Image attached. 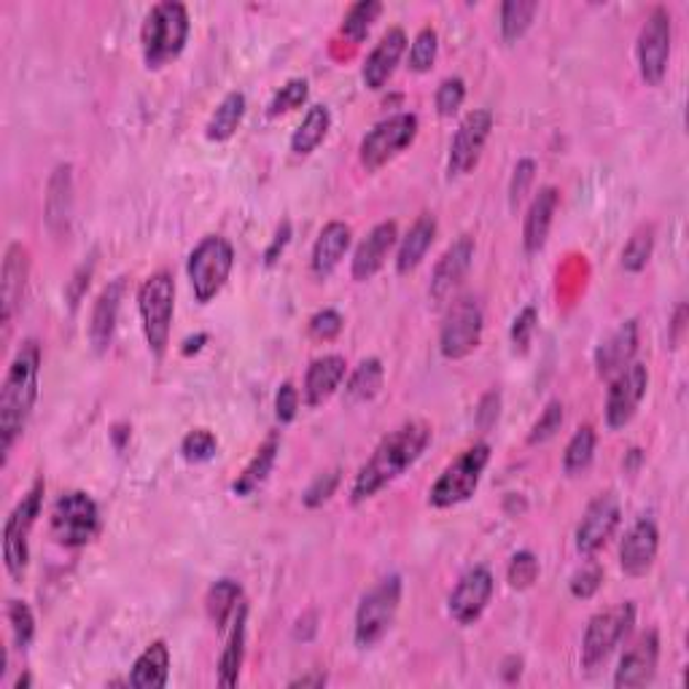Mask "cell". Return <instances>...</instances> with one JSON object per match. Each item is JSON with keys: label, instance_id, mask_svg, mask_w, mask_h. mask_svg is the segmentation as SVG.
Segmentation results:
<instances>
[{"label": "cell", "instance_id": "6da1fadb", "mask_svg": "<svg viewBox=\"0 0 689 689\" xmlns=\"http://www.w3.org/2000/svg\"><path fill=\"white\" fill-rule=\"evenodd\" d=\"M429 442L431 426L426 420H407L399 429H394L391 434L383 437V442L377 444L375 453L369 455V461L358 469L356 480H353L351 502H369L383 487L396 483L407 469L418 463L420 455L429 448Z\"/></svg>", "mask_w": 689, "mask_h": 689}, {"label": "cell", "instance_id": "7a4b0ae2", "mask_svg": "<svg viewBox=\"0 0 689 689\" xmlns=\"http://www.w3.org/2000/svg\"><path fill=\"white\" fill-rule=\"evenodd\" d=\"M39 340H24L9 372H6L3 388H0V450H3V459L14 448L17 439L22 437L24 426H28L35 399H39Z\"/></svg>", "mask_w": 689, "mask_h": 689}, {"label": "cell", "instance_id": "3957f363", "mask_svg": "<svg viewBox=\"0 0 689 689\" xmlns=\"http://www.w3.org/2000/svg\"><path fill=\"white\" fill-rule=\"evenodd\" d=\"M189 11L179 0H164L146 14L143 30H140V44H143V60L149 68H162L173 63L184 52L189 41Z\"/></svg>", "mask_w": 689, "mask_h": 689}, {"label": "cell", "instance_id": "277c9868", "mask_svg": "<svg viewBox=\"0 0 689 689\" xmlns=\"http://www.w3.org/2000/svg\"><path fill=\"white\" fill-rule=\"evenodd\" d=\"M138 313L143 323L146 343L157 358L168 353L170 345V326H173L175 313V280L170 272H154L146 278L138 289Z\"/></svg>", "mask_w": 689, "mask_h": 689}, {"label": "cell", "instance_id": "5b68a950", "mask_svg": "<svg viewBox=\"0 0 689 689\" xmlns=\"http://www.w3.org/2000/svg\"><path fill=\"white\" fill-rule=\"evenodd\" d=\"M232 267H235V248L227 237L207 235L197 243L186 261V276L192 283L194 299L200 304L213 302L227 286Z\"/></svg>", "mask_w": 689, "mask_h": 689}, {"label": "cell", "instance_id": "8992f818", "mask_svg": "<svg viewBox=\"0 0 689 689\" xmlns=\"http://www.w3.org/2000/svg\"><path fill=\"white\" fill-rule=\"evenodd\" d=\"M487 463H491V444L487 442H477L463 450L459 459L439 474L429 493V504L437 509H450V506L469 502L477 493Z\"/></svg>", "mask_w": 689, "mask_h": 689}, {"label": "cell", "instance_id": "52a82bcc", "mask_svg": "<svg viewBox=\"0 0 689 689\" xmlns=\"http://www.w3.org/2000/svg\"><path fill=\"white\" fill-rule=\"evenodd\" d=\"M401 606V579L399 577H386L362 598L356 609V644L362 649L380 644L388 636V631L394 627L396 614Z\"/></svg>", "mask_w": 689, "mask_h": 689}, {"label": "cell", "instance_id": "ba28073f", "mask_svg": "<svg viewBox=\"0 0 689 689\" xmlns=\"http://www.w3.org/2000/svg\"><path fill=\"white\" fill-rule=\"evenodd\" d=\"M41 504H44V480H35L22 496V502L11 509L3 526V560L6 571L14 582H22L24 571L30 563V530H33L35 520L41 515Z\"/></svg>", "mask_w": 689, "mask_h": 689}, {"label": "cell", "instance_id": "9c48e42d", "mask_svg": "<svg viewBox=\"0 0 689 689\" xmlns=\"http://www.w3.org/2000/svg\"><path fill=\"white\" fill-rule=\"evenodd\" d=\"M485 329V313L477 297H461L450 304L448 315H444L442 332H439V351L450 362H461V358L472 356L483 343Z\"/></svg>", "mask_w": 689, "mask_h": 689}, {"label": "cell", "instance_id": "30bf717a", "mask_svg": "<svg viewBox=\"0 0 689 689\" xmlns=\"http://www.w3.org/2000/svg\"><path fill=\"white\" fill-rule=\"evenodd\" d=\"M97 530H100V509L89 493L71 491L57 498L52 509V536L57 545L76 550L89 545Z\"/></svg>", "mask_w": 689, "mask_h": 689}, {"label": "cell", "instance_id": "8fae6325", "mask_svg": "<svg viewBox=\"0 0 689 689\" xmlns=\"http://www.w3.org/2000/svg\"><path fill=\"white\" fill-rule=\"evenodd\" d=\"M418 138V116L415 114H394L388 119L377 121L375 127L362 138L358 146V160L364 170L375 173L383 164H388L401 151L410 149Z\"/></svg>", "mask_w": 689, "mask_h": 689}, {"label": "cell", "instance_id": "7c38bea8", "mask_svg": "<svg viewBox=\"0 0 689 689\" xmlns=\"http://www.w3.org/2000/svg\"><path fill=\"white\" fill-rule=\"evenodd\" d=\"M636 625V606L633 603H617V606L598 612L588 622L582 638V666L595 670L622 644V638Z\"/></svg>", "mask_w": 689, "mask_h": 689}, {"label": "cell", "instance_id": "4fadbf2b", "mask_svg": "<svg viewBox=\"0 0 689 689\" xmlns=\"http://www.w3.org/2000/svg\"><path fill=\"white\" fill-rule=\"evenodd\" d=\"M670 39H674V28H670V14L663 6H657L649 17H646L642 33H638V71L649 87L663 84L670 63Z\"/></svg>", "mask_w": 689, "mask_h": 689}, {"label": "cell", "instance_id": "5bb4252c", "mask_svg": "<svg viewBox=\"0 0 689 689\" xmlns=\"http://www.w3.org/2000/svg\"><path fill=\"white\" fill-rule=\"evenodd\" d=\"M491 130L493 114L485 111V108H477V111H469L463 116L459 130H455L453 146H450V179H461V175H469L477 168L487 138H491Z\"/></svg>", "mask_w": 689, "mask_h": 689}, {"label": "cell", "instance_id": "9a60e30c", "mask_svg": "<svg viewBox=\"0 0 689 689\" xmlns=\"http://www.w3.org/2000/svg\"><path fill=\"white\" fill-rule=\"evenodd\" d=\"M646 388H649V372L644 364L633 362L625 372H620L612 380L606 396V426L612 431L625 429L633 418H636L638 407H642Z\"/></svg>", "mask_w": 689, "mask_h": 689}, {"label": "cell", "instance_id": "2e32d148", "mask_svg": "<svg viewBox=\"0 0 689 689\" xmlns=\"http://www.w3.org/2000/svg\"><path fill=\"white\" fill-rule=\"evenodd\" d=\"M620 502L614 493H601L584 509L582 523L577 526V550L582 555H595L614 536L620 526Z\"/></svg>", "mask_w": 689, "mask_h": 689}, {"label": "cell", "instance_id": "e0dca14e", "mask_svg": "<svg viewBox=\"0 0 689 689\" xmlns=\"http://www.w3.org/2000/svg\"><path fill=\"white\" fill-rule=\"evenodd\" d=\"M493 598V574L485 566H474L459 579L455 590L448 598L450 617L459 625H474Z\"/></svg>", "mask_w": 689, "mask_h": 689}, {"label": "cell", "instance_id": "ac0fdd59", "mask_svg": "<svg viewBox=\"0 0 689 689\" xmlns=\"http://www.w3.org/2000/svg\"><path fill=\"white\" fill-rule=\"evenodd\" d=\"M30 276V254L22 243H11L3 256V270H0V321H3V340H9L11 321L20 310L24 286Z\"/></svg>", "mask_w": 689, "mask_h": 689}, {"label": "cell", "instance_id": "d6986e66", "mask_svg": "<svg viewBox=\"0 0 689 689\" xmlns=\"http://www.w3.org/2000/svg\"><path fill=\"white\" fill-rule=\"evenodd\" d=\"M472 259H474V237L461 235L448 251L442 254V259L437 261L434 276H431L429 286V297L434 299V304H444L453 291L459 289L461 280L466 278V272L472 270Z\"/></svg>", "mask_w": 689, "mask_h": 689}, {"label": "cell", "instance_id": "ffe728a7", "mask_svg": "<svg viewBox=\"0 0 689 689\" xmlns=\"http://www.w3.org/2000/svg\"><path fill=\"white\" fill-rule=\"evenodd\" d=\"M657 550H660V530L655 520L642 517L627 528L620 545V566L627 577H644L655 566Z\"/></svg>", "mask_w": 689, "mask_h": 689}, {"label": "cell", "instance_id": "44dd1931", "mask_svg": "<svg viewBox=\"0 0 689 689\" xmlns=\"http://www.w3.org/2000/svg\"><path fill=\"white\" fill-rule=\"evenodd\" d=\"M657 660H660V636H657V631H646L622 655L617 674H614V687H646L655 679Z\"/></svg>", "mask_w": 689, "mask_h": 689}, {"label": "cell", "instance_id": "7402d4cb", "mask_svg": "<svg viewBox=\"0 0 689 689\" xmlns=\"http://www.w3.org/2000/svg\"><path fill=\"white\" fill-rule=\"evenodd\" d=\"M638 351V321H625L595 351V369L603 380H614L633 364Z\"/></svg>", "mask_w": 689, "mask_h": 689}, {"label": "cell", "instance_id": "603a6c76", "mask_svg": "<svg viewBox=\"0 0 689 689\" xmlns=\"http://www.w3.org/2000/svg\"><path fill=\"white\" fill-rule=\"evenodd\" d=\"M396 237H399V232H396L394 222H383L377 224V227H372L369 235L362 240V246L353 254L351 265L353 280L364 283V280L375 278L377 272L383 270V265H386L391 248L396 246Z\"/></svg>", "mask_w": 689, "mask_h": 689}, {"label": "cell", "instance_id": "cb8c5ba5", "mask_svg": "<svg viewBox=\"0 0 689 689\" xmlns=\"http://www.w3.org/2000/svg\"><path fill=\"white\" fill-rule=\"evenodd\" d=\"M407 49V33L401 28H388L383 33V39L377 41L375 49L369 52V57L364 60L362 78L369 89H383L388 84V78L394 76L396 65H399L401 54Z\"/></svg>", "mask_w": 689, "mask_h": 689}, {"label": "cell", "instance_id": "d4e9b609", "mask_svg": "<svg viewBox=\"0 0 689 689\" xmlns=\"http://www.w3.org/2000/svg\"><path fill=\"white\" fill-rule=\"evenodd\" d=\"M560 192L555 186H541L536 192V197L530 200L526 224H523V248L528 254H539L547 246V237H550L555 211H558Z\"/></svg>", "mask_w": 689, "mask_h": 689}, {"label": "cell", "instance_id": "484cf974", "mask_svg": "<svg viewBox=\"0 0 689 689\" xmlns=\"http://www.w3.org/2000/svg\"><path fill=\"white\" fill-rule=\"evenodd\" d=\"M347 364L343 356L332 353V356H321L315 362H310L308 375H304V401L308 407H321L337 394V388L343 386Z\"/></svg>", "mask_w": 689, "mask_h": 689}, {"label": "cell", "instance_id": "4316f807", "mask_svg": "<svg viewBox=\"0 0 689 689\" xmlns=\"http://www.w3.org/2000/svg\"><path fill=\"white\" fill-rule=\"evenodd\" d=\"M121 297H125V280L121 278H116L114 283H108L106 289H103V294L97 297L93 321H89V343H93L97 353H106L114 343Z\"/></svg>", "mask_w": 689, "mask_h": 689}, {"label": "cell", "instance_id": "83f0119b", "mask_svg": "<svg viewBox=\"0 0 689 689\" xmlns=\"http://www.w3.org/2000/svg\"><path fill=\"white\" fill-rule=\"evenodd\" d=\"M351 227L345 222H329L321 229L319 240L313 246V259H310L315 278L323 280L337 270L340 261L345 259L347 248H351Z\"/></svg>", "mask_w": 689, "mask_h": 689}, {"label": "cell", "instance_id": "f1b7e54d", "mask_svg": "<svg viewBox=\"0 0 689 689\" xmlns=\"http://www.w3.org/2000/svg\"><path fill=\"white\" fill-rule=\"evenodd\" d=\"M434 237H437V218L431 216V213H423V216L412 224L410 232H407L405 240H401L399 254H396V272H399V276H410V272L418 270V267L423 265Z\"/></svg>", "mask_w": 689, "mask_h": 689}, {"label": "cell", "instance_id": "f546056e", "mask_svg": "<svg viewBox=\"0 0 689 689\" xmlns=\"http://www.w3.org/2000/svg\"><path fill=\"white\" fill-rule=\"evenodd\" d=\"M73 168L57 164L46 186V224L54 232L68 229L73 211Z\"/></svg>", "mask_w": 689, "mask_h": 689}, {"label": "cell", "instance_id": "4dcf8cb0", "mask_svg": "<svg viewBox=\"0 0 689 689\" xmlns=\"http://www.w3.org/2000/svg\"><path fill=\"white\" fill-rule=\"evenodd\" d=\"M246 625H248V606L240 603L235 612V622H232L227 646H224L222 660H218V685L227 689L237 685L243 660H246Z\"/></svg>", "mask_w": 689, "mask_h": 689}, {"label": "cell", "instance_id": "1f68e13d", "mask_svg": "<svg viewBox=\"0 0 689 689\" xmlns=\"http://www.w3.org/2000/svg\"><path fill=\"white\" fill-rule=\"evenodd\" d=\"M170 679V649L164 642L146 646L130 674V687L136 689H162Z\"/></svg>", "mask_w": 689, "mask_h": 689}, {"label": "cell", "instance_id": "d6a6232c", "mask_svg": "<svg viewBox=\"0 0 689 689\" xmlns=\"http://www.w3.org/2000/svg\"><path fill=\"white\" fill-rule=\"evenodd\" d=\"M278 453H280L278 437H270L259 450H256V455L251 459V463L243 469L240 477L232 483V493H235V496H240V498H246V496H251V493L259 491V487L267 483V477H270L272 466H276V461H278Z\"/></svg>", "mask_w": 689, "mask_h": 689}, {"label": "cell", "instance_id": "836d02e7", "mask_svg": "<svg viewBox=\"0 0 689 689\" xmlns=\"http://www.w3.org/2000/svg\"><path fill=\"white\" fill-rule=\"evenodd\" d=\"M246 95L243 93H229L218 103V108L213 111L211 119L205 125V138L213 140V143H224L237 132V127L246 119Z\"/></svg>", "mask_w": 689, "mask_h": 689}, {"label": "cell", "instance_id": "e575fe53", "mask_svg": "<svg viewBox=\"0 0 689 689\" xmlns=\"http://www.w3.org/2000/svg\"><path fill=\"white\" fill-rule=\"evenodd\" d=\"M329 127H332V111L326 106H313L291 136V151L297 157L313 154L323 143V138L329 136Z\"/></svg>", "mask_w": 689, "mask_h": 689}, {"label": "cell", "instance_id": "d590c367", "mask_svg": "<svg viewBox=\"0 0 689 689\" xmlns=\"http://www.w3.org/2000/svg\"><path fill=\"white\" fill-rule=\"evenodd\" d=\"M243 603V588L235 579H218L205 595V612L218 631L227 627L229 617H235L237 606Z\"/></svg>", "mask_w": 689, "mask_h": 689}, {"label": "cell", "instance_id": "8d00e7d4", "mask_svg": "<svg viewBox=\"0 0 689 689\" xmlns=\"http://www.w3.org/2000/svg\"><path fill=\"white\" fill-rule=\"evenodd\" d=\"M383 380H386V367H383L380 358H364L356 369H353L351 380L345 386V396L351 405L358 401H369L380 394Z\"/></svg>", "mask_w": 689, "mask_h": 689}, {"label": "cell", "instance_id": "74e56055", "mask_svg": "<svg viewBox=\"0 0 689 689\" xmlns=\"http://www.w3.org/2000/svg\"><path fill=\"white\" fill-rule=\"evenodd\" d=\"M536 11H539L536 0H506L502 6V20H498L506 44H515V41H520L528 33Z\"/></svg>", "mask_w": 689, "mask_h": 689}, {"label": "cell", "instance_id": "f35d334b", "mask_svg": "<svg viewBox=\"0 0 689 689\" xmlns=\"http://www.w3.org/2000/svg\"><path fill=\"white\" fill-rule=\"evenodd\" d=\"M595 431L593 426H582V429H577V434L571 437V442L566 444V453H563V469L569 477H577V474H582L584 469L593 463V455H595Z\"/></svg>", "mask_w": 689, "mask_h": 689}, {"label": "cell", "instance_id": "ab89813d", "mask_svg": "<svg viewBox=\"0 0 689 689\" xmlns=\"http://www.w3.org/2000/svg\"><path fill=\"white\" fill-rule=\"evenodd\" d=\"M380 14H383L380 0H358V3H353L351 9H347L343 20V35H347L353 44H362Z\"/></svg>", "mask_w": 689, "mask_h": 689}, {"label": "cell", "instance_id": "60d3db41", "mask_svg": "<svg viewBox=\"0 0 689 689\" xmlns=\"http://www.w3.org/2000/svg\"><path fill=\"white\" fill-rule=\"evenodd\" d=\"M652 251H655V227L644 224L631 235L627 246L622 248V267L627 272H642L649 265Z\"/></svg>", "mask_w": 689, "mask_h": 689}, {"label": "cell", "instance_id": "b9f144b4", "mask_svg": "<svg viewBox=\"0 0 689 689\" xmlns=\"http://www.w3.org/2000/svg\"><path fill=\"white\" fill-rule=\"evenodd\" d=\"M6 620H9L11 638H14L17 649H28V644L33 642L35 636V617L33 612H30L28 603L11 598V601L6 603Z\"/></svg>", "mask_w": 689, "mask_h": 689}, {"label": "cell", "instance_id": "7bdbcfd3", "mask_svg": "<svg viewBox=\"0 0 689 689\" xmlns=\"http://www.w3.org/2000/svg\"><path fill=\"white\" fill-rule=\"evenodd\" d=\"M308 95H310V84L304 82V78H291V82H286L283 87L276 93V97L270 100V106H267V116L276 119V116L297 111V108H302L304 103H308Z\"/></svg>", "mask_w": 689, "mask_h": 689}, {"label": "cell", "instance_id": "ee69618b", "mask_svg": "<svg viewBox=\"0 0 689 689\" xmlns=\"http://www.w3.org/2000/svg\"><path fill=\"white\" fill-rule=\"evenodd\" d=\"M218 453V439L213 431L207 429H194L189 431L181 442V455L189 463H207L211 459H216Z\"/></svg>", "mask_w": 689, "mask_h": 689}, {"label": "cell", "instance_id": "f6af8a7d", "mask_svg": "<svg viewBox=\"0 0 689 689\" xmlns=\"http://www.w3.org/2000/svg\"><path fill=\"white\" fill-rule=\"evenodd\" d=\"M563 420H566V410H563V401H550L545 407V412L539 415L534 426H530V434H528V444H545L563 429Z\"/></svg>", "mask_w": 689, "mask_h": 689}, {"label": "cell", "instance_id": "bcb514c9", "mask_svg": "<svg viewBox=\"0 0 689 689\" xmlns=\"http://www.w3.org/2000/svg\"><path fill=\"white\" fill-rule=\"evenodd\" d=\"M437 52H439L437 30L434 28H423L418 35H415V41H412L410 68L415 73L431 71V65L437 63Z\"/></svg>", "mask_w": 689, "mask_h": 689}, {"label": "cell", "instance_id": "7dc6e473", "mask_svg": "<svg viewBox=\"0 0 689 689\" xmlns=\"http://www.w3.org/2000/svg\"><path fill=\"white\" fill-rule=\"evenodd\" d=\"M506 579H509V584L515 590L534 588V582L539 579V560H536V555L528 550L512 555L509 569H506Z\"/></svg>", "mask_w": 689, "mask_h": 689}, {"label": "cell", "instance_id": "c3c4849f", "mask_svg": "<svg viewBox=\"0 0 689 689\" xmlns=\"http://www.w3.org/2000/svg\"><path fill=\"white\" fill-rule=\"evenodd\" d=\"M466 100V84L461 76L444 78L437 87V111L439 116H453L459 114V108Z\"/></svg>", "mask_w": 689, "mask_h": 689}, {"label": "cell", "instance_id": "681fc988", "mask_svg": "<svg viewBox=\"0 0 689 689\" xmlns=\"http://www.w3.org/2000/svg\"><path fill=\"white\" fill-rule=\"evenodd\" d=\"M536 323H539V310L534 304H528V308H523L515 315V321H512V345H515V353H528Z\"/></svg>", "mask_w": 689, "mask_h": 689}, {"label": "cell", "instance_id": "f907efd6", "mask_svg": "<svg viewBox=\"0 0 689 689\" xmlns=\"http://www.w3.org/2000/svg\"><path fill=\"white\" fill-rule=\"evenodd\" d=\"M337 487H340L337 469H332V472H323L313 480V483H310L308 491L302 493V502H304V506H310V509H319V506H323L329 502V498L334 496V491H337Z\"/></svg>", "mask_w": 689, "mask_h": 689}, {"label": "cell", "instance_id": "816d5d0a", "mask_svg": "<svg viewBox=\"0 0 689 689\" xmlns=\"http://www.w3.org/2000/svg\"><path fill=\"white\" fill-rule=\"evenodd\" d=\"M536 179V162L534 160H520L515 164V173H512L509 181V207L517 211L523 200H526L530 184Z\"/></svg>", "mask_w": 689, "mask_h": 689}, {"label": "cell", "instance_id": "f5cc1de1", "mask_svg": "<svg viewBox=\"0 0 689 689\" xmlns=\"http://www.w3.org/2000/svg\"><path fill=\"white\" fill-rule=\"evenodd\" d=\"M601 584H603V569L598 563H590L571 577V595L588 601V598H593L598 590H601Z\"/></svg>", "mask_w": 689, "mask_h": 689}, {"label": "cell", "instance_id": "db71d44e", "mask_svg": "<svg viewBox=\"0 0 689 689\" xmlns=\"http://www.w3.org/2000/svg\"><path fill=\"white\" fill-rule=\"evenodd\" d=\"M343 326L345 321L337 310H321V313H315L313 319H310V334H313L315 340H323V343L337 337V334L343 332Z\"/></svg>", "mask_w": 689, "mask_h": 689}, {"label": "cell", "instance_id": "11a10c76", "mask_svg": "<svg viewBox=\"0 0 689 689\" xmlns=\"http://www.w3.org/2000/svg\"><path fill=\"white\" fill-rule=\"evenodd\" d=\"M299 412V391L294 383H283L276 394V415L280 423H291Z\"/></svg>", "mask_w": 689, "mask_h": 689}, {"label": "cell", "instance_id": "9f6ffc18", "mask_svg": "<svg viewBox=\"0 0 689 689\" xmlns=\"http://www.w3.org/2000/svg\"><path fill=\"white\" fill-rule=\"evenodd\" d=\"M498 412H502V394H498V391H487V394L483 396V399H480L477 412H474V418H477L480 431H491L493 426H496Z\"/></svg>", "mask_w": 689, "mask_h": 689}, {"label": "cell", "instance_id": "6f0895ef", "mask_svg": "<svg viewBox=\"0 0 689 689\" xmlns=\"http://www.w3.org/2000/svg\"><path fill=\"white\" fill-rule=\"evenodd\" d=\"M289 240H291V224H289V222H283V224H280V227H278L276 237H272L270 248H267V251H265V265H267V267L276 265V261L280 259V254H283V251H286V246H289Z\"/></svg>", "mask_w": 689, "mask_h": 689}, {"label": "cell", "instance_id": "680465c9", "mask_svg": "<svg viewBox=\"0 0 689 689\" xmlns=\"http://www.w3.org/2000/svg\"><path fill=\"white\" fill-rule=\"evenodd\" d=\"M326 685V676L315 674V676H299V679L289 681V687H323Z\"/></svg>", "mask_w": 689, "mask_h": 689}, {"label": "cell", "instance_id": "91938a15", "mask_svg": "<svg viewBox=\"0 0 689 689\" xmlns=\"http://www.w3.org/2000/svg\"><path fill=\"white\" fill-rule=\"evenodd\" d=\"M205 343H207V334H197V337H189L186 343H184V347H181V353H184V356H192V353L203 351Z\"/></svg>", "mask_w": 689, "mask_h": 689}, {"label": "cell", "instance_id": "94428289", "mask_svg": "<svg viewBox=\"0 0 689 689\" xmlns=\"http://www.w3.org/2000/svg\"><path fill=\"white\" fill-rule=\"evenodd\" d=\"M685 319H687V308L685 304H679V310H676V319H674V343H679V332L685 329Z\"/></svg>", "mask_w": 689, "mask_h": 689}, {"label": "cell", "instance_id": "6125c7cd", "mask_svg": "<svg viewBox=\"0 0 689 689\" xmlns=\"http://www.w3.org/2000/svg\"><path fill=\"white\" fill-rule=\"evenodd\" d=\"M22 687H30V676L28 674L20 676V681H17V689H22Z\"/></svg>", "mask_w": 689, "mask_h": 689}]
</instances>
